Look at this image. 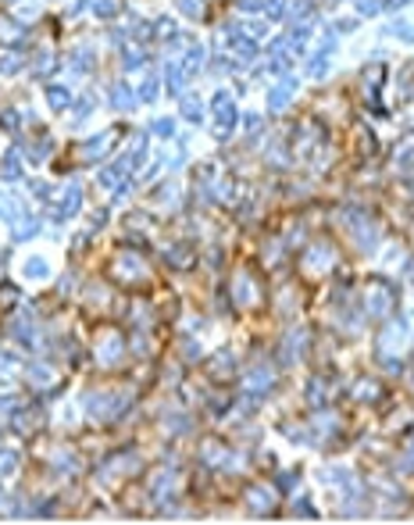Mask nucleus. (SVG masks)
I'll return each mask as SVG.
<instances>
[{
	"label": "nucleus",
	"instance_id": "obj_1",
	"mask_svg": "<svg viewBox=\"0 0 414 525\" xmlns=\"http://www.w3.org/2000/svg\"><path fill=\"white\" fill-rule=\"evenodd\" d=\"M293 89H296V79H286V82H282L278 89H272V97H268V104H272V111H278V107L286 104V97H289Z\"/></svg>",
	"mask_w": 414,
	"mask_h": 525
},
{
	"label": "nucleus",
	"instance_id": "obj_2",
	"mask_svg": "<svg viewBox=\"0 0 414 525\" xmlns=\"http://www.w3.org/2000/svg\"><path fill=\"white\" fill-rule=\"evenodd\" d=\"M47 100H50L54 111H65L68 100H71V93H68V89H61V86H47Z\"/></svg>",
	"mask_w": 414,
	"mask_h": 525
},
{
	"label": "nucleus",
	"instance_id": "obj_3",
	"mask_svg": "<svg viewBox=\"0 0 414 525\" xmlns=\"http://www.w3.org/2000/svg\"><path fill=\"white\" fill-rule=\"evenodd\" d=\"M111 104H115V107H125V111H129V107L136 104V97H133V93H129V86L122 82V86H115V93H111Z\"/></svg>",
	"mask_w": 414,
	"mask_h": 525
},
{
	"label": "nucleus",
	"instance_id": "obj_4",
	"mask_svg": "<svg viewBox=\"0 0 414 525\" xmlns=\"http://www.w3.org/2000/svg\"><path fill=\"white\" fill-rule=\"evenodd\" d=\"M179 107H182V115H186L190 122H200V100H197V97H182Z\"/></svg>",
	"mask_w": 414,
	"mask_h": 525
},
{
	"label": "nucleus",
	"instance_id": "obj_5",
	"mask_svg": "<svg viewBox=\"0 0 414 525\" xmlns=\"http://www.w3.org/2000/svg\"><path fill=\"white\" fill-rule=\"evenodd\" d=\"M168 93L172 97H179V89H182V72H179V65H168Z\"/></svg>",
	"mask_w": 414,
	"mask_h": 525
},
{
	"label": "nucleus",
	"instance_id": "obj_6",
	"mask_svg": "<svg viewBox=\"0 0 414 525\" xmlns=\"http://www.w3.org/2000/svg\"><path fill=\"white\" fill-rule=\"evenodd\" d=\"M139 100H157V79L154 75H146V82L139 89Z\"/></svg>",
	"mask_w": 414,
	"mask_h": 525
},
{
	"label": "nucleus",
	"instance_id": "obj_7",
	"mask_svg": "<svg viewBox=\"0 0 414 525\" xmlns=\"http://www.w3.org/2000/svg\"><path fill=\"white\" fill-rule=\"evenodd\" d=\"M32 232H40V225H36V222H18V229H14V239H29Z\"/></svg>",
	"mask_w": 414,
	"mask_h": 525
},
{
	"label": "nucleus",
	"instance_id": "obj_8",
	"mask_svg": "<svg viewBox=\"0 0 414 525\" xmlns=\"http://www.w3.org/2000/svg\"><path fill=\"white\" fill-rule=\"evenodd\" d=\"M139 65H143V54H139V50H125V65H122V68L133 72V68H139Z\"/></svg>",
	"mask_w": 414,
	"mask_h": 525
},
{
	"label": "nucleus",
	"instance_id": "obj_9",
	"mask_svg": "<svg viewBox=\"0 0 414 525\" xmlns=\"http://www.w3.org/2000/svg\"><path fill=\"white\" fill-rule=\"evenodd\" d=\"M200 58H204V50H200V47H193V50H190V58H186V72H197V68H200Z\"/></svg>",
	"mask_w": 414,
	"mask_h": 525
},
{
	"label": "nucleus",
	"instance_id": "obj_10",
	"mask_svg": "<svg viewBox=\"0 0 414 525\" xmlns=\"http://www.w3.org/2000/svg\"><path fill=\"white\" fill-rule=\"evenodd\" d=\"M0 175H4V179H18V175H22V172H18V157H7V161H4V172H0Z\"/></svg>",
	"mask_w": 414,
	"mask_h": 525
},
{
	"label": "nucleus",
	"instance_id": "obj_11",
	"mask_svg": "<svg viewBox=\"0 0 414 525\" xmlns=\"http://www.w3.org/2000/svg\"><path fill=\"white\" fill-rule=\"evenodd\" d=\"M25 275H32V279H43V275H47V265H43V261H29V265H25Z\"/></svg>",
	"mask_w": 414,
	"mask_h": 525
},
{
	"label": "nucleus",
	"instance_id": "obj_12",
	"mask_svg": "<svg viewBox=\"0 0 414 525\" xmlns=\"http://www.w3.org/2000/svg\"><path fill=\"white\" fill-rule=\"evenodd\" d=\"M357 11H361V14H379V11H382V4H379V0H361V4H357Z\"/></svg>",
	"mask_w": 414,
	"mask_h": 525
},
{
	"label": "nucleus",
	"instance_id": "obj_13",
	"mask_svg": "<svg viewBox=\"0 0 414 525\" xmlns=\"http://www.w3.org/2000/svg\"><path fill=\"white\" fill-rule=\"evenodd\" d=\"M393 29H397V36H400V40H411V43H414V25H404V22H397Z\"/></svg>",
	"mask_w": 414,
	"mask_h": 525
},
{
	"label": "nucleus",
	"instance_id": "obj_14",
	"mask_svg": "<svg viewBox=\"0 0 414 525\" xmlns=\"http://www.w3.org/2000/svg\"><path fill=\"white\" fill-rule=\"evenodd\" d=\"M93 11H97L100 18H111V14H115V4H111V0H100V4H97Z\"/></svg>",
	"mask_w": 414,
	"mask_h": 525
},
{
	"label": "nucleus",
	"instance_id": "obj_15",
	"mask_svg": "<svg viewBox=\"0 0 414 525\" xmlns=\"http://www.w3.org/2000/svg\"><path fill=\"white\" fill-rule=\"evenodd\" d=\"M154 133H157V136H168V133H172V118H161V122H154Z\"/></svg>",
	"mask_w": 414,
	"mask_h": 525
},
{
	"label": "nucleus",
	"instance_id": "obj_16",
	"mask_svg": "<svg viewBox=\"0 0 414 525\" xmlns=\"http://www.w3.org/2000/svg\"><path fill=\"white\" fill-rule=\"evenodd\" d=\"M14 457H18V454H11V450L0 454V472H11V468H14Z\"/></svg>",
	"mask_w": 414,
	"mask_h": 525
},
{
	"label": "nucleus",
	"instance_id": "obj_17",
	"mask_svg": "<svg viewBox=\"0 0 414 525\" xmlns=\"http://www.w3.org/2000/svg\"><path fill=\"white\" fill-rule=\"evenodd\" d=\"M0 125H4V129H14V125H18V118H14V111H4V118H0Z\"/></svg>",
	"mask_w": 414,
	"mask_h": 525
},
{
	"label": "nucleus",
	"instance_id": "obj_18",
	"mask_svg": "<svg viewBox=\"0 0 414 525\" xmlns=\"http://www.w3.org/2000/svg\"><path fill=\"white\" fill-rule=\"evenodd\" d=\"M0 218H14V204L11 200H0Z\"/></svg>",
	"mask_w": 414,
	"mask_h": 525
},
{
	"label": "nucleus",
	"instance_id": "obj_19",
	"mask_svg": "<svg viewBox=\"0 0 414 525\" xmlns=\"http://www.w3.org/2000/svg\"><path fill=\"white\" fill-rule=\"evenodd\" d=\"M182 11H186V14H193V18H197V14H200V4H197V0H182Z\"/></svg>",
	"mask_w": 414,
	"mask_h": 525
},
{
	"label": "nucleus",
	"instance_id": "obj_20",
	"mask_svg": "<svg viewBox=\"0 0 414 525\" xmlns=\"http://www.w3.org/2000/svg\"><path fill=\"white\" fill-rule=\"evenodd\" d=\"M247 129H250V133L261 129V115H250V118H247Z\"/></svg>",
	"mask_w": 414,
	"mask_h": 525
}]
</instances>
